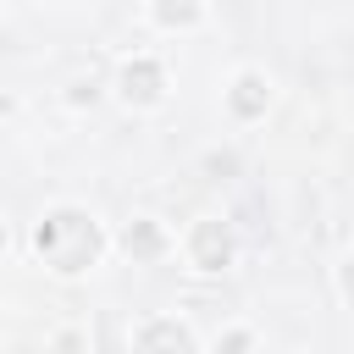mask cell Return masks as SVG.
I'll list each match as a JSON object with an SVG mask.
<instances>
[{
	"mask_svg": "<svg viewBox=\"0 0 354 354\" xmlns=\"http://www.w3.org/2000/svg\"><path fill=\"white\" fill-rule=\"evenodd\" d=\"M0 243H6V232H0Z\"/></svg>",
	"mask_w": 354,
	"mask_h": 354,
	"instance_id": "cell-8",
	"label": "cell"
},
{
	"mask_svg": "<svg viewBox=\"0 0 354 354\" xmlns=\"http://www.w3.org/2000/svg\"><path fill=\"white\" fill-rule=\"evenodd\" d=\"M122 83H127V100H133V94H138V100H155V94H160V88H155V83H160V72H155L149 61L127 66V72H122Z\"/></svg>",
	"mask_w": 354,
	"mask_h": 354,
	"instance_id": "cell-4",
	"label": "cell"
},
{
	"mask_svg": "<svg viewBox=\"0 0 354 354\" xmlns=\"http://www.w3.org/2000/svg\"><path fill=\"white\" fill-rule=\"evenodd\" d=\"M33 243H39V254H44L55 271H77V266H88V260H94L100 232H94V221H83L77 210H55V216H44V221H39Z\"/></svg>",
	"mask_w": 354,
	"mask_h": 354,
	"instance_id": "cell-1",
	"label": "cell"
},
{
	"mask_svg": "<svg viewBox=\"0 0 354 354\" xmlns=\"http://www.w3.org/2000/svg\"><path fill=\"white\" fill-rule=\"evenodd\" d=\"M127 249L155 254V249H160V232H155V227H127Z\"/></svg>",
	"mask_w": 354,
	"mask_h": 354,
	"instance_id": "cell-5",
	"label": "cell"
},
{
	"mask_svg": "<svg viewBox=\"0 0 354 354\" xmlns=\"http://www.w3.org/2000/svg\"><path fill=\"white\" fill-rule=\"evenodd\" d=\"M238 88H243V94H238V111H260V88H266V83H260V77H243Z\"/></svg>",
	"mask_w": 354,
	"mask_h": 354,
	"instance_id": "cell-6",
	"label": "cell"
},
{
	"mask_svg": "<svg viewBox=\"0 0 354 354\" xmlns=\"http://www.w3.org/2000/svg\"><path fill=\"white\" fill-rule=\"evenodd\" d=\"M343 288H348V299H354V260H348V271H343Z\"/></svg>",
	"mask_w": 354,
	"mask_h": 354,
	"instance_id": "cell-7",
	"label": "cell"
},
{
	"mask_svg": "<svg viewBox=\"0 0 354 354\" xmlns=\"http://www.w3.org/2000/svg\"><path fill=\"white\" fill-rule=\"evenodd\" d=\"M194 249H199V266H205V271H216V266L227 260V227H221V221H205V227H199V238H194Z\"/></svg>",
	"mask_w": 354,
	"mask_h": 354,
	"instance_id": "cell-3",
	"label": "cell"
},
{
	"mask_svg": "<svg viewBox=\"0 0 354 354\" xmlns=\"http://www.w3.org/2000/svg\"><path fill=\"white\" fill-rule=\"evenodd\" d=\"M138 354H194V343H188V332H183L177 321H155V326L138 337Z\"/></svg>",
	"mask_w": 354,
	"mask_h": 354,
	"instance_id": "cell-2",
	"label": "cell"
}]
</instances>
